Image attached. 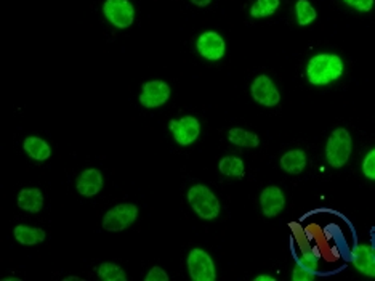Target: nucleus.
<instances>
[{
    "label": "nucleus",
    "mask_w": 375,
    "mask_h": 281,
    "mask_svg": "<svg viewBox=\"0 0 375 281\" xmlns=\"http://www.w3.org/2000/svg\"><path fill=\"white\" fill-rule=\"evenodd\" d=\"M307 168V155L302 150H290L281 158V169L287 174H300Z\"/></svg>",
    "instance_id": "obj_17"
},
{
    "label": "nucleus",
    "mask_w": 375,
    "mask_h": 281,
    "mask_svg": "<svg viewBox=\"0 0 375 281\" xmlns=\"http://www.w3.org/2000/svg\"><path fill=\"white\" fill-rule=\"evenodd\" d=\"M292 280L294 281H313L316 280V275L312 270H308L307 267L297 265L292 272Z\"/></svg>",
    "instance_id": "obj_25"
},
{
    "label": "nucleus",
    "mask_w": 375,
    "mask_h": 281,
    "mask_svg": "<svg viewBox=\"0 0 375 281\" xmlns=\"http://www.w3.org/2000/svg\"><path fill=\"white\" fill-rule=\"evenodd\" d=\"M354 268L366 277L375 278V249L367 245H359L351 251Z\"/></svg>",
    "instance_id": "obj_12"
},
{
    "label": "nucleus",
    "mask_w": 375,
    "mask_h": 281,
    "mask_svg": "<svg viewBox=\"0 0 375 281\" xmlns=\"http://www.w3.org/2000/svg\"><path fill=\"white\" fill-rule=\"evenodd\" d=\"M196 48L200 56H204L205 60L217 61L222 60L225 55V41L222 39V36L215 31H207V33L200 34L199 39L196 42Z\"/></svg>",
    "instance_id": "obj_10"
},
{
    "label": "nucleus",
    "mask_w": 375,
    "mask_h": 281,
    "mask_svg": "<svg viewBox=\"0 0 375 281\" xmlns=\"http://www.w3.org/2000/svg\"><path fill=\"white\" fill-rule=\"evenodd\" d=\"M351 155V136L346 129H335L326 145V159L331 168L340 169L348 163Z\"/></svg>",
    "instance_id": "obj_3"
},
{
    "label": "nucleus",
    "mask_w": 375,
    "mask_h": 281,
    "mask_svg": "<svg viewBox=\"0 0 375 281\" xmlns=\"http://www.w3.org/2000/svg\"><path fill=\"white\" fill-rule=\"evenodd\" d=\"M170 98V86L164 81H150L143 86L140 93V103L145 108H159Z\"/></svg>",
    "instance_id": "obj_9"
},
{
    "label": "nucleus",
    "mask_w": 375,
    "mask_h": 281,
    "mask_svg": "<svg viewBox=\"0 0 375 281\" xmlns=\"http://www.w3.org/2000/svg\"><path fill=\"white\" fill-rule=\"evenodd\" d=\"M64 281H81L79 277H68V278H64Z\"/></svg>",
    "instance_id": "obj_30"
},
{
    "label": "nucleus",
    "mask_w": 375,
    "mask_h": 281,
    "mask_svg": "<svg viewBox=\"0 0 375 281\" xmlns=\"http://www.w3.org/2000/svg\"><path fill=\"white\" fill-rule=\"evenodd\" d=\"M260 206L267 217H276L286 208V196L279 187H267L260 195Z\"/></svg>",
    "instance_id": "obj_11"
},
{
    "label": "nucleus",
    "mask_w": 375,
    "mask_h": 281,
    "mask_svg": "<svg viewBox=\"0 0 375 281\" xmlns=\"http://www.w3.org/2000/svg\"><path fill=\"white\" fill-rule=\"evenodd\" d=\"M295 11L299 26H308V24H312L316 20V16H318L314 7L308 0H299L295 5Z\"/></svg>",
    "instance_id": "obj_21"
},
{
    "label": "nucleus",
    "mask_w": 375,
    "mask_h": 281,
    "mask_svg": "<svg viewBox=\"0 0 375 281\" xmlns=\"http://www.w3.org/2000/svg\"><path fill=\"white\" fill-rule=\"evenodd\" d=\"M98 278L103 281H127V275L122 270L119 265L111 264V262H105L98 268H96Z\"/></svg>",
    "instance_id": "obj_20"
},
{
    "label": "nucleus",
    "mask_w": 375,
    "mask_h": 281,
    "mask_svg": "<svg viewBox=\"0 0 375 281\" xmlns=\"http://www.w3.org/2000/svg\"><path fill=\"white\" fill-rule=\"evenodd\" d=\"M255 281H274V278L269 275H260V277H255Z\"/></svg>",
    "instance_id": "obj_29"
},
{
    "label": "nucleus",
    "mask_w": 375,
    "mask_h": 281,
    "mask_svg": "<svg viewBox=\"0 0 375 281\" xmlns=\"http://www.w3.org/2000/svg\"><path fill=\"white\" fill-rule=\"evenodd\" d=\"M218 169L226 177H244L245 165L241 158L236 156H225L218 164Z\"/></svg>",
    "instance_id": "obj_19"
},
{
    "label": "nucleus",
    "mask_w": 375,
    "mask_h": 281,
    "mask_svg": "<svg viewBox=\"0 0 375 281\" xmlns=\"http://www.w3.org/2000/svg\"><path fill=\"white\" fill-rule=\"evenodd\" d=\"M16 204L19 209L26 210V213L37 214L41 213L43 208V195L38 188H23L18 193Z\"/></svg>",
    "instance_id": "obj_14"
},
{
    "label": "nucleus",
    "mask_w": 375,
    "mask_h": 281,
    "mask_svg": "<svg viewBox=\"0 0 375 281\" xmlns=\"http://www.w3.org/2000/svg\"><path fill=\"white\" fill-rule=\"evenodd\" d=\"M169 280L170 277L167 275L164 268H160V267H153L145 277V281H169Z\"/></svg>",
    "instance_id": "obj_27"
},
{
    "label": "nucleus",
    "mask_w": 375,
    "mask_h": 281,
    "mask_svg": "<svg viewBox=\"0 0 375 281\" xmlns=\"http://www.w3.org/2000/svg\"><path fill=\"white\" fill-rule=\"evenodd\" d=\"M250 92L257 103H260L263 106L271 108V106L279 105V101H281L279 91H277L276 86L273 84V81H271L268 76H264V74L258 76V78H255V81L252 82Z\"/></svg>",
    "instance_id": "obj_8"
},
{
    "label": "nucleus",
    "mask_w": 375,
    "mask_h": 281,
    "mask_svg": "<svg viewBox=\"0 0 375 281\" xmlns=\"http://www.w3.org/2000/svg\"><path fill=\"white\" fill-rule=\"evenodd\" d=\"M190 2L196 5V7H207V5H209L212 0H190Z\"/></svg>",
    "instance_id": "obj_28"
},
{
    "label": "nucleus",
    "mask_w": 375,
    "mask_h": 281,
    "mask_svg": "<svg viewBox=\"0 0 375 281\" xmlns=\"http://www.w3.org/2000/svg\"><path fill=\"white\" fill-rule=\"evenodd\" d=\"M344 74V61L339 55L319 53L308 61L307 76L313 86H327Z\"/></svg>",
    "instance_id": "obj_1"
},
{
    "label": "nucleus",
    "mask_w": 375,
    "mask_h": 281,
    "mask_svg": "<svg viewBox=\"0 0 375 281\" xmlns=\"http://www.w3.org/2000/svg\"><path fill=\"white\" fill-rule=\"evenodd\" d=\"M228 140L232 145L241 146V148H257V146L260 145V138H258L257 133L245 129H239V127L230 129Z\"/></svg>",
    "instance_id": "obj_18"
},
{
    "label": "nucleus",
    "mask_w": 375,
    "mask_h": 281,
    "mask_svg": "<svg viewBox=\"0 0 375 281\" xmlns=\"http://www.w3.org/2000/svg\"><path fill=\"white\" fill-rule=\"evenodd\" d=\"M138 217V208L135 204H119V206H114L113 209H109L108 213L103 217L101 227L106 230V232H124L125 228H128L132 223L137 220Z\"/></svg>",
    "instance_id": "obj_4"
},
{
    "label": "nucleus",
    "mask_w": 375,
    "mask_h": 281,
    "mask_svg": "<svg viewBox=\"0 0 375 281\" xmlns=\"http://www.w3.org/2000/svg\"><path fill=\"white\" fill-rule=\"evenodd\" d=\"M346 5H350L351 9L361 11V14H367L374 7V0H344Z\"/></svg>",
    "instance_id": "obj_26"
},
{
    "label": "nucleus",
    "mask_w": 375,
    "mask_h": 281,
    "mask_svg": "<svg viewBox=\"0 0 375 281\" xmlns=\"http://www.w3.org/2000/svg\"><path fill=\"white\" fill-rule=\"evenodd\" d=\"M76 188L82 196H95L103 188V175L98 169H86L77 177Z\"/></svg>",
    "instance_id": "obj_13"
},
{
    "label": "nucleus",
    "mask_w": 375,
    "mask_h": 281,
    "mask_svg": "<svg viewBox=\"0 0 375 281\" xmlns=\"http://www.w3.org/2000/svg\"><path fill=\"white\" fill-rule=\"evenodd\" d=\"M16 241L23 246H36L38 242H43L47 238V233L42 228L28 227V225H18L13 230Z\"/></svg>",
    "instance_id": "obj_15"
},
{
    "label": "nucleus",
    "mask_w": 375,
    "mask_h": 281,
    "mask_svg": "<svg viewBox=\"0 0 375 281\" xmlns=\"http://www.w3.org/2000/svg\"><path fill=\"white\" fill-rule=\"evenodd\" d=\"M169 129L173 140L178 145L188 146L197 140L200 133V124L194 116H183L180 119H172L169 123Z\"/></svg>",
    "instance_id": "obj_7"
},
{
    "label": "nucleus",
    "mask_w": 375,
    "mask_h": 281,
    "mask_svg": "<svg viewBox=\"0 0 375 281\" xmlns=\"http://www.w3.org/2000/svg\"><path fill=\"white\" fill-rule=\"evenodd\" d=\"M188 272L192 281H215V264L204 249H192L188 255Z\"/></svg>",
    "instance_id": "obj_5"
},
{
    "label": "nucleus",
    "mask_w": 375,
    "mask_h": 281,
    "mask_svg": "<svg viewBox=\"0 0 375 281\" xmlns=\"http://www.w3.org/2000/svg\"><path fill=\"white\" fill-rule=\"evenodd\" d=\"M103 14L118 29L130 28L135 21L133 5L128 0H106L103 5Z\"/></svg>",
    "instance_id": "obj_6"
},
{
    "label": "nucleus",
    "mask_w": 375,
    "mask_h": 281,
    "mask_svg": "<svg viewBox=\"0 0 375 281\" xmlns=\"http://www.w3.org/2000/svg\"><path fill=\"white\" fill-rule=\"evenodd\" d=\"M289 230L290 233H292V241L295 242V246L299 247V252L305 251V249L313 245V241H309L308 238L305 227H303L300 222H289Z\"/></svg>",
    "instance_id": "obj_22"
},
{
    "label": "nucleus",
    "mask_w": 375,
    "mask_h": 281,
    "mask_svg": "<svg viewBox=\"0 0 375 281\" xmlns=\"http://www.w3.org/2000/svg\"><path fill=\"white\" fill-rule=\"evenodd\" d=\"M188 203L200 219L213 220L220 214V201L205 185H194L188 191Z\"/></svg>",
    "instance_id": "obj_2"
},
{
    "label": "nucleus",
    "mask_w": 375,
    "mask_h": 281,
    "mask_svg": "<svg viewBox=\"0 0 375 281\" xmlns=\"http://www.w3.org/2000/svg\"><path fill=\"white\" fill-rule=\"evenodd\" d=\"M23 148L26 151V155L34 159V161H47V159L51 156L50 145L38 137L26 138Z\"/></svg>",
    "instance_id": "obj_16"
},
{
    "label": "nucleus",
    "mask_w": 375,
    "mask_h": 281,
    "mask_svg": "<svg viewBox=\"0 0 375 281\" xmlns=\"http://www.w3.org/2000/svg\"><path fill=\"white\" fill-rule=\"evenodd\" d=\"M279 7V0H255L250 7V15L254 18H267L274 14Z\"/></svg>",
    "instance_id": "obj_23"
},
{
    "label": "nucleus",
    "mask_w": 375,
    "mask_h": 281,
    "mask_svg": "<svg viewBox=\"0 0 375 281\" xmlns=\"http://www.w3.org/2000/svg\"><path fill=\"white\" fill-rule=\"evenodd\" d=\"M363 174L369 178V180H375V148L367 153L364 158Z\"/></svg>",
    "instance_id": "obj_24"
}]
</instances>
